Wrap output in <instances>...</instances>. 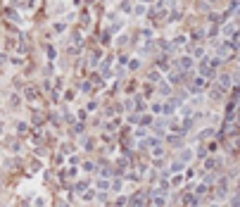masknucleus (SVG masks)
Segmentation results:
<instances>
[{
    "label": "nucleus",
    "mask_w": 240,
    "mask_h": 207,
    "mask_svg": "<svg viewBox=\"0 0 240 207\" xmlns=\"http://www.w3.org/2000/svg\"><path fill=\"white\" fill-rule=\"evenodd\" d=\"M140 3H152V0H140Z\"/></svg>",
    "instance_id": "f257e3e1"
}]
</instances>
